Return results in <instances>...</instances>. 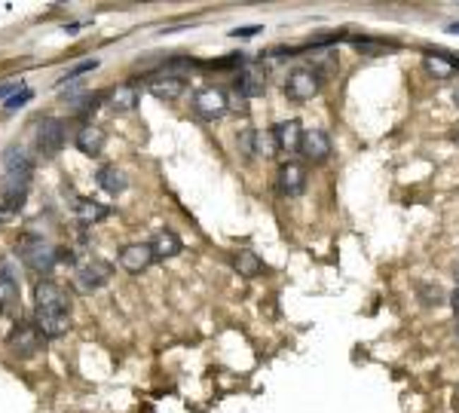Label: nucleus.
Wrapping results in <instances>:
<instances>
[{
	"mask_svg": "<svg viewBox=\"0 0 459 413\" xmlns=\"http://www.w3.org/2000/svg\"><path fill=\"white\" fill-rule=\"evenodd\" d=\"M321 92V73L312 68H294L285 80V95L291 101H309Z\"/></svg>",
	"mask_w": 459,
	"mask_h": 413,
	"instance_id": "5",
	"label": "nucleus"
},
{
	"mask_svg": "<svg viewBox=\"0 0 459 413\" xmlns=\"http://www.w3.org/2000/svg\"><path fill=\"white\" fill-rule=\"evenodd\" d=\"M330 138L325 128H309V132H303V141H300V153L306 156L309 162H328L330 160Z\"/></svg>",
	"mask_w": 459,
	"mask_h": 413,
	"instance_id": "9",
	"label": "nucleus"
},
{
	"mask_svg": "<svg viewBox=\"0 0 459 413\" xmlns=\"http://www.w3.org/2000/svg\"><path fill=\"white\" fill-rule=\"evenodd\" d=\"M150 263H153L150 242H135V245H126L123 251H119V266H123L126 273H144Z\"/></svg>",
	"mask_w": 459,
	"mask_h": 413,
	"instance_id": "13",
	"label": "nucleus"
},
{
	"mask_svg": "<svg viewBox=\"0 0 459 413\" xmlns=\"http://www.w3.org/2000/svg\"><path fill=\"white\" fill-rule=\"evenodd\" d=\"M110 107L117 110V114H129V110L138 107V101H141V92H138L135 83H119L117 89H110Z\"/></svg>",
	"mask_w": 459,
	"mask_h": 413,
	"instance_id": "16",
	"label": "nucleus"
},
{
	"mask_svg": "<svg viewBox=\"0 0 459 413\" xmlns=\"http://www.w3.org/2000/svg\"><path fill=\"white\" fill-rule=\"evenodd\" d=\"M107 279H110V266L101 263V261H92V263L77 270V275H73V288H77L80 294H92V291H98Z\"/></svg>",
	"mask_w": 459,
	"mask_h": 413,
	"instance_id": "8",
	"label": "nucleus"
},
{
	"mask_svg": "<svg viewBox=\"0 0 459 413\" xmlns=\"http://www.w3.org/2000/svg\"><path fill=\"white\" fill-rule=\"evenodd\" d=\"M43 334H40V328L34 325V321H18V325L9 330V337H6V346H9V352L18 355V358H31L40 352V346H43Z\"/></svg>",
	"mask_w": 459,
	"mask_h": 413,
	"instance_id": "4",
	"label": "nucleus"
},
{
	"mask_svg": "<svg viewBox=\"0 0 459 413\" xmlns=\"http://www.w3.org/2000/svg\"><path fill=\"white\" fill-rule=\"evenodd\" d=\"M98 68V59H86V61H80V64H73V68L68 71V73H64V77L59 80L61 83V86H64V83H71V80H77L80 77V73H86V71H95Z\"/></svg>",
	"mask_w": 459,
	"mask_h": 413,
	"instance_id": "25",
	"label": "nucleus"
},
{
	"mask_svg": "<svg viewBox=\"0 0 459 413\" xmlns=\"http://www.w3.org/2000/svg\"><path fill=\"white\" fill-rule=\"evenodd\" d=\"M95 181H98V187H101V190L110 193V196H119V193H126V187H129L126 174L119 172L117 165H105V169H98Z\"/></svg>",
	"mask_w": 459,
	"mask_h": 413,
	"instance_id": "18",
	"label": "nucleus"
},
{
	"mask_svg": "<svg viewBox=\"0 0 459 413\" xmlns=\"http://www.w3.org/2000/svg\"><path fill=\"white\" fill-rule=\"evenodd\" d=\"M233 266L239 270V275H245V279H254V275L263 270L261 257H257L254 251H236V257H233Z\"/></svg>",
	"mask_w": 459,
	"mask_h": 413,
	"instance_id": "21",
	"label": "nucleus"
},
{
	"mask_svg": "<svg viewBox=\"0 0 459 413\" xmlns=\"http://www.w3.org/2000/svg\"><path fill=\"white\" fill-rule=\"evenodd\" d=\"M236 144H239V153L242 156H257V147H261V132H254V128H242L236 138Z\"/></svg>",
	"mask_w": 459,
	"mask_h": 413,
	"instance_id": "23",
	"label": "nucleus"
},
{
	"mask_svg": "<svg viewBox=\"0 0 459 413\" xmlns=\"http://www.w3.org/2000/svg\"><path fill=\"white\" fill-rule=\"evenodd\" d=\"M422 61H426V71L431 73V77H438V80H450L453 77V71H456L441 52H426V59Z\"/></svg>",
	"mask_w": 459,
	"mask_h": 413,
	"instance_id": "22",
	"label": "nucleus"
},
{
	"mask_svg": "<svg viewBox=\"0 0 459 413\" xmlns=\"http://www.w3.org/2000/svg\"><path fill=\"white\" fill-rule=\"evenodd\" d=\"M77 217L83 220V224H98V220H105L110 215V208L107 205H101V202L95 199H77Z\"/></svg>",
	"mask_w": 459,
	"mask_h": 413,
	"instance_id": "19",
	"label": "nucleus"
},
{
	"mask_svg": "<svg viewBox=\"0 0 459 413\" xmlns=\"http://www.w3.org/2000/svg\"><path fill=\"white\" fill-rule=\"evenodd\" d=\"M31 98H34V92H31V89L13 92V95H9V98L4 101V110H6V114H16V110H18V107H25V104H28V101H31Z\"/></svg>",
	"mask_w": 459,
	"mask_h": 413,
	"instance_id": "24",
	"label": "nucleus"
},
{
	"mask_svg": "<svg viewBox=\"0 0 459 413\" xmlns=\"http://www.w3.org/2000/svg\"><path fill=\"white\" fill-rule=\"evenodd\" d=\"M187 89V80L181 77V73H160V77H153L150 83H147V92H150L153 98H160V101H174V98H181V92Z\"/></svg>",
	"mask_w": 459,
	"mask_h": 413,
	"instance_id": "11",
	"label": "nucleus"
},
{
	"mask_svg": "<svg viewBox=\"0 0 459 413\" xmlns=\"http://www.w3.org/2000/svg\"><path fill=\"white\" fill-rule=\"evenodd\" d=\"M73 144H77L80 153L98 156L101 150H105V144H107V135H105V128H98V126H83L77 132V138H73Z\"/></svg>",
	"mask_w": 459,
	"mask_h": 413,
	"instance_id": "15",
	"label": "nucleus"
},
{
	"mask_svg": "<svg viewBox=\"0 0 459 413\" xmlns=\"http://www.w3.org/2000/svg\"><path fill=\"white\" fill-rule=\"evenodd\" d=\"M16 251H18V257H22V263L34 275H49L55 261H59V251H55L43 236H34V233H25L22 239H18Z\"/></svg>",
	"mask_w": 459,
	"mask_h": 413,
	"instance_id": "3",
	"label": "nucleus"
},
{
	"mask_svg": "<svg viewBox=\"0 0 459 413\" xmlns=\"http://www.w3.org/2000/svg\"><path fill=\"white\" fill-rule=\"evenodd\" d=\"M193 110H196V116H202V119H220V116L227 114V95H224V89L202 86L196 95H193Z\"/></svg>",
	"mask_w": 459,
	"mask_h": 413,
	"instance_id": "6",
	"label": "nucleus"
},
{
	"mask_svg": "<svg viewBox=\"0 0 459 413\" xmlns=\"http://www.w3.org/2000/svg\"><path fill=\"white\" fill-rule=\"evenodd\" d=\"M0 312H4V306H0Z\"/></svg>",
	"mask_w": 459,
	"mask_h": 413,
	"instance_id": "31",
	"label": "nucleus"
},
{
	"mask_svg": "<svg viewBox=\"0 0 459 413\" xmlns=\"http://www.w3.org/2000/svg\"><path fill=\"white\" fill-rule=\"evenodd\" d=\"M447 31H450V34H459V22H453V25L447 28Z\"/></svg>",
	"mask_w": 459,
	"mask_h": 413,
	"instance_id": "29",
	"label": "nucleus"
},
{
	"mask_svg": "<svg viewBox=\"0 0 459 413\" xmlns=\"http://www.w3.org/2000/svg\"><path fill=\"white\" fill-rule=\"evenodd\" d=\"M9 215H13V211H9L6 205H0V224H4V220H9Z\"/></svg>",
	"mask_w": 459,
	"mask_h": 413,
	"instance_id": "28",
	"label": "nucleus"
},
{
	"mask_svg": "<svg viewBox=\"0 0 459 413\" xmlns=\"http://www.w3.org/2000/svg\"><path fill=\"white\" fill-rule=\"evenodd\" d=\"M4 165H6V172H4V181H0V196H4V205L9 211H16L25 202L28 187H31L34 165L22 150H16V147H9L6 150Z\"/></svg>",
	"mask_w": 459,
	"mask_h": 413,
	"instance_id": "2",
	"label": "nucleus"
},
{
	"mask_svg": "<svg viewBox=\"0 0 459 413\" xmlns=\"http://www.w3.org/2000/svg\"><path fill=\"white\" fill-rule=\"evenodd\" d=\"M453 98H456V104H459V89H456V92H453Z\"/></svg>",
	"mask_w": 459,
	"mask_h": 413,
	"instance_id": "30",
	"label": "nucleus"
},
{
	"mask_svg": "<svg viewBox=\"0 0 459 413\" xmlns=\"http://www.w3.org/2000/svg\"><path fill=\"white\" fill-rule=\"evenodd\" d=\"M273 144L275 150L282 153H297L300 150V141H303V126L297 119H285V123H275L273 126Z\"/></svg>",
	"mask_w": 459,
	"mask_h": 413,
	"instance_id": "10",
	"label": "nucleus"
},
{
	"mask_svg": "<svg viewBox=\"0 0 459 413\" xmlns=\"http://www.w3.org/2000/svg\"><path fill=\"white\" fill-rule=\"evenodd\" d=\"M450 306H453V312L459 316V288H456L453 294H450Z\"/></svg>",
	"mask_w": 459,
	"mask_h": 413,
	"instance_id": "27",
	"label": "nucleus"
},
{
	"mask_svg": "<svg viewBox=\"0 0 459 413\" xmlns=\"http://www.w3.org/2000/svg\"><path fill=\"white\" fill-rule=\"evenodd\" d=\"M18 303V285H16V275L0 266V306H16Z\"/></svg>",
	"mask_w": 459,
	"mask_h": 413,
	"instance_id": "20",
	"label": "nucleus"
},
{
	"mask_svg": "<svg viewBox=\"0 0 459 413\" xmlns=\"http://www.w3.org/2000/svg\"><path fill=\"white\" fill-rule=\"evenodd\" d=\"M279 190L285 193V196H300L303 190H306V169H303L300 162H282L279 169Z\"/></svg>",
	"mask_w": 459,
	"mask_h": 413,
	"instance_id": "14",
	"label": "nucleus"
},
{
	"mask_svg": "<svg viewBox=\"0 0 459 413\" xmlns=\"http://www.w3.org/2000/svg\"><path fill=\"white\" fill-rule=\"evenodd\" d=\"M263 89H266V73L257 64L248 61L236 77V92L242 98H257V95H263Z\"/></svg>",
	"mask_w": 459,
	"mask_h": 413,
	"instance_id": "12",
	"label": "nucleus"
},
{
	"mask_svg": "<svg viewBox=\"0 0 459 413\" xmlns=\"http://www.w3.org/2000/svg\"><path fill=\"white\" fill-rule=\"evenodd\" d=\"M254 34H261V28H236L233 37H254Z\"/></svg>",
	"mask_w": 459,
	"mask_h": 413,
	"instance_id": "26",
	"label": "nucleus"
},
{
	"mask_svg": "<svg viewBox=\"0 0 459 413\" xmlns=\"http://www.w3.org/2000/svg\"><path fill=\"white\" fill-rule=\"evenodd\" d=\"M34 325L40 328V334L46 340L68 334L71 300H68V294H64L61 285H55L49 279L37 282V288H34Z\"/></svg>",
	"mask_w": 459,
	"mask_h": 413,
	"instance_id": "1",
	"label": "nucleus"
},
{
	"mask_svg": "<svg viewBox=\"0 0 459 413\" xmlns=\"http://www.w3.org/2000/svg\"><path fill=\"white\" fill-rule=\"evenodd\" d=\"M61 147H64V123L55 116L40 119V126H37V150L43 156H55Z\"/></svg>",
	"mask_w": 459,
	"mask_h": 413,
	"instance_id": "7",
	"label": "nucleus"
},
{
	"mask_svg": "<svg viewBox=\"0 0 459 413\" xmlns=\"http://www.w3.org/2000/svg\"><path fill=\"white\" fill-rule=\"evenodd\" d=\"M150 251H153V261H169V257H178L181 254L178 233H172V229H160V233L150 239Z\"/></svg>",
	"mask_w": 459,
	"mask_h": 413,
	"instance_id": "17",
	"label": "nucleus"
}]
</instances>
